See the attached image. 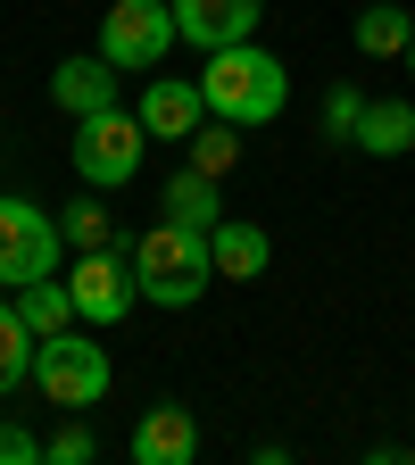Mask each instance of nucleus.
<instances>
[{
    "mask_svg": "<svg viewBox=\"0 0 415 465\" xmlns=\"http://www.w3.org/2000/svg\"><path fill=\"white\" fill-rule=\"evenodd\" d=\"M200 100H208V116H224V125H274L282 100H291V67L274 50H258V42H224V50H208Z\"/></svg>",
    "mask_w": 415,
    "mask_h": 465,
    "instance_id": "nucleus-1",
    "label": "nucleus"
},
{
    "mask_svg": "<svg viewBox=\"0 0 415 465\" xmlns=\"http://www.w3.org/2000/svg\"><path fill=\"white\" fill-rule=\"evenodd\" d=\"M125 258H133V291L150 308H192L200 291L216 282V258H208V232H192V224H150L142 242H125Z\"/></svg>",
    "mask_w": 415,
    "mask_h": 465,
    "instance_id": "nucleus-2",
    "label": "nucleus"
},
{
    "mask_svg": "<svg viewBox=\"0 0 415 465\" xmlns=\"http://www.w3.org/2000/svg\"><path fill=\"white\" fill-rule=\"evenodd\" d=\"M108 382H116V366H108L100 341H84V324L50 332V341L34 349V391H42L50 407H100Z\"/></svg>",
    "mask_w": 415,
    "mask_h": 465,
    "instance_id": "nucleus-3",
    "label": "nucleus"
},
{
    "mask_svg": "<svg viewBox=\"0 0 415 465\" xmlns=\"http://www.w3.org/2000/svg\"><path fill=\"white\" fill-rule=\"evenodd\" d=\"M183 42L174 34V0H108L100 9V58L116 75H158V58Z\"/></svg>",
    "mask_w": 415,
    "mask_h": 465,
    "instance_id": "nucleus-4",
    "label": "nucleus"
},
{
    "mask_svg": "<svg viewBox=\"0 0 415 465\" xmlns=\"http://www.w3.org/2000/svg\"><path fill=\"white\" fill-rule=\"evenodd\" d=\"M142 142H150V125H142V116L100 108V116H75L67 158H75V174H84L92 192H116V183H133V174H142Z\"/></svg>",
    "mask_w": 415,
    "mask_h": 465,
    "instance_id": "nucleus-5",
    "label": "nucleus"
},
{
    "mask_svg": "<svg viewBox=\"0 0 415 465\" xmlns=\"http://www.w3.org/2000/svg\"><path fill=\"white\" fill-rule=\"evenodd\" d=\"M58 216H42L34 200H0V291H17V282H34V274H58Z\"/></svg>",
    "mask_w": 415,
    "mask_h": 465,
    "instance_id": "nucleus-6",
    "label": "nucleus"
},
{
    "mask_svg": "<svg viewBox=\"0 0 415 465\" xmlns=\"http://www.w3.org/2000/svg\"><path fill=\"white\" fill-rule=\"evenodd\" d=\"M67 291H75V316H84V324H125L133 300H142V291H133V258L116 250V242H108V250H75Z\"/></svg>",
    "mask_w": 415,
    "mask_h": 465,
    "instance_id": "nucleus-7",
    "label": "nucleus"
},
{
    "mask_svg": "<svg viewBox=\"0 0 415 465\" xmlns=\"http://www.w3.org/2000/svg\"><path fill=\"white\" fill-rule=\"evenodd\" d=\"M266 17V0H174V34L192 50H224V42H250Z\"/></svg>",
    "mask_w": 415,
    "mask_h": 465,
    "instance_id": "nucleus-8",
    "label": "nucleus"
},
{
    "mask_svg": "<svg viewBox=\"0 0 415 465\" xmlns=\"http://www.w3.org/2000/svg\"><path fill=\"white\" fill-rule=\"evenodd\" d=\"M133 116L150 125V142H192V134L208 125V100H200V84H183V75H150Z\"/></svg>",
    "mask_w": 415,
    "mask_h": 465,
    "instance_id": "nucleus-9",
    "label": "nucleus"
},
{
    "mask_svg": "<svg viewBox=\"0 0 415 465\" xmlns=\"http://www.w3.org/2000/svg\"><path fill=\"white\" fill-rule=\"evenodd\" d=\"M200 457V424L192 407H150L133 424V465H192Z\"/></svg>",
    "mask_w": 415,
    "mask_h": 465,
    "instance_id": "nucleus-10",
    "label": "nucleus"
},
{
    "mask_svg": "<svg viewBox=\"0 0 415 465\" xmlns=\"http://www.w3.org/2000/svg\"><path fill=\"white\" fill-rule=\"evenodd\" d=\"M50 100L67 108V116H100V108H116V67L92 50V58H67V67L50 75Z\"/></svg>",
    "mask_w": 415,
    "mask_h": 465,
    "instance_id": "nucleus-11",
    "label": "nucleus"
},
{
    "mask_svg": "<svg viewBox=\"0 0 415 465\" xmlns=\"http://www.w3.org/2000/svg\"><path fill=\"white\" fill-rule=\"evenodd\" d=\"M208 258H216V274H224V282H258V274H266V258H274V242H266V224L224 216V224L208 232Z\"/></svg>",
    "mask_w": 415,
    "mask_h": 465,
    "instance_id": "nucleus-12",
    "label": "nucleus"
},
{
    "mask_svg": "<svg viewBox=\"0 0 415 465\" xmlns=\"http://www.w3.org/2000/svg\"><path fill=\"white\" fill-rule=\"evenodd\" d=\"M358 142L366 158H399V150H415V100H366V116H358Z\"/></svg>",
    "mask_w": 415,
    "mask_h": 465,
    "instance_id": "nucleus-13",
    "label": "nucleus"
},
{
    "mask_svg": "<svg viewBox=\"0 0 415 465\" xmlns=\"http://www.w3.org/2000/svg\"><path fill=\"white\" fill-rule=\"evenodd\" d=\"M17 316L50 341V332H67V324H84L75 316V291L67 282H58V274H34V282H17Z\"/></svg>",
    "mask_w": 415,
    "mask_h": 465,
    "instance_id": "nucleus-14",
    "label": "nucleus"
},
{
    "mask_svg": "<svg viewBox=\"0 0 415 465\" xmlns=\"http://www.w3.org/2000/svg\"><path fill=\"white\" fill-rule=\"evenodd\" d=\"M216 208H224V200H216V174H200V166H183V174L166 183V216H174V224H192V232H216V224H224Z\"/></svg>",
    "mask_w": 415,
    "mask_h": 465,
    "instance_id": "nucleus-15",
    "label": "nucleus"
},
{
    "mask_svg": "<svg viewBox=\"0 0 415 465\" xmlns=\"http://www.w3.org/2000/svg\"><path fill=\"white\" fill-rule=\"evenodd\" d=\"M34 349H42V332L17 316V300H0V399L17 382H34Z\"/></svg>",
    "mask_w": 415,
    "mask_h": 465,
    "instance_id": "nucleus-16",
    "label": "nucleus"
},
{
    "mask_svg": "<svg viewBox=\"0 0 415 465\" xmlns=\"http://www.w3.org/2000/svg\"><path fill=\"white\" fill-rule=\"evenodd\" d=\"M407 42H415V9H390V0L358 9V50L366 58H407Z\"/></svg>",
    "mask_w": 415,
    "mask_h": 465,
    "instance_id": "nucleus-17",
    "label": "nucleus"
},
{
    "mask_svg": "<svg viewBox=\"0 0 415 465\" xmlns=\"http://www.w3.org/2000/svg\"><path fill=\"white\" fill-rule=\"evenodd\" d=\"M183 150H192V166H200V174H216V183H224L232 158H242V125H224V116H216V125H200Z\"/></svg>",
    "mask_w": 415,
    "mask_h": 465,
    "instance_id": "nucleus-18",
    "label": "nucleus"
},
{
    "mask_svg": "<svg viewBox=\"0 0 415 465\" xmlns=\"http://www.w3.org/2000/svg\"><path fill=\"white\" fill-rule=\"evenodd\" d=\"M58 242H67V250H108V242H116V232H108V208L75 200L67 216H58Z\"/></svg>",
    "mask_w": 415,
    "mask_h": 465,
    "instance_id": "nucleus-19",
    "label": "nucleus"
},
{
    "mask_svg": "<svg viewBox=\"0 0 415 465\" xmlns=\"http://www.w3.org/2000/svg\"><path fill=\"white\" fill-rule=\"evenodd\" d=\"M358 116H366V92L341 84V92L324 100V142H349V134H358Z\"/></svg>",
    "mask_w": 415,
    "mask_h": 465,
    "instance_id": "nucleus-20",
    "label": "nucleus"
},
{
    "mask_svg": "<svg viewBox=\"0 0 415 465\" xmlns=\"http://www.w3.org/2000/svg\"><path fill=\"white\" fill-rule=\"evenodd\" d=\"M42 457H50V465H92L100 440H92V424H67V432H50V440H42Z\"/></svg>",
    "mask_w": 415,
    "mask_h": 465,
    "instance_id": "nucleus-21",
    "label": "nucleus"
},
{
    "mask_svg": "<svg viewBox=\"0 0 415 465\" xmlns=\"http://www.w3.org/2000/svg\"><path fill=\"white\" fill-rule=\"evenodd\" d=\"M34 457H42V440H34L17 416H0V465H34Z\"/></svg>",
    "mask_w": 415,
    "mask_h": 465,
    "instance_id": "nucleus-22",
    "label": "nucleus"
},
{
    "mask_svg": "<svg viewBox=\"0 0 415 465\" xmlns=\"http://www.w3.org/2000/svg\"><path fill=\"white\" fill-rule=\"evenodd\" d=\"M407 67H415V42H407Z\"/></svg>",
    "mask_w": 415,
    "mask_h": 465,
    "instance_id": "nucleus-23",
    "label": "nucleus"
}]
</instances>
